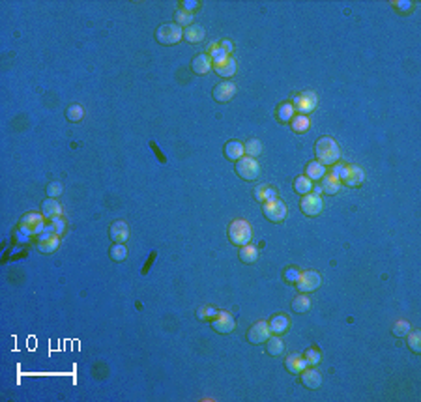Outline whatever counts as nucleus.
<instances>
[{
  "label": "nucleus",
  "instance_id": "obj_30",
  "mask_svg": "<svg viewBox=\"0 0 421 402\" xmlns=\"http://www.w3.org/2000/svg\"><path fill=\"white\" fill-rule=\"evenodd\" d=\"M243 150H246V153L249 158L255 159L262 153V142L258 141V139H249V141L243 144Z\"/></svg>",
  "mask_w": 421,
  "mask_h": 402
},
{
  "label": "nucleus",
  "instance_id": "obj_2",
  "mask_svg": "<svg viewBox=\"0 0 421 402\" xmlns=\"http://www.w3.org/2000/svg\"><path fill=\"white\" fill-rule=\"evenodd\" d=\"M331 174H334L335 178H339L343 184L350 185V187H358V185H361L363 184V180H365V174H363V170H361L360 167L339 163V161L335 163Z\"/></svg>",
  "mask_w": 421,
  "mask_h": 402
},
{
  "label": "nucleus",
  "instance_id": "obj_26",
  "mask_svg": "<svg viewBox=\"0 0 421 402\" xmlns=\"http://www.w3.org/2000/svg\"><path fill=\"white\" fill-rule=\"evenodd\" d=\"M326 174V167H324L322 163H318V161H311V163L305 167V176L309 180H322V176Z\"/></svg>",
  "mask_w": 421,
  "mask_h": 402
},
{
  "label": "nucleus",
  "instance_id": "obj_15",
  "mask_svg": "<svg viewBox=\"0 0 421 402\" xmlns=\"http://www.w3.org/2000/svg\"><path fill=\"white\" fill-rule=\"evenodd\" d=\"M110 239L115 243H126V239L129 238V227H127L126 221H115L110 225Z\"/></svg>",
  "mask_w": 421,
  "mask_h": 402
},
{
  "label": "nucleus",
  "instance_id": "obj_5",
  "mask_svg": "<svg viewBox=\"0 0 421 402\" xmlns=\"http://www.w3.org/2000/svg\"><path fill=\"white\" fill-rule=\"evenodd\" d=\"M19 229L27 236H39L45 230V217L39 213H27L19 221Z\"/></svg>",
  "mask_w": 421,
  "mask_h": 402
},
{
  "label": "nucleus",
  "instance_id": "obj_18",
  "mask_svg": "<svg viewBox=\"0 0 421 402\" xmlns=\"http://www.w3.org/2000/svg\"><path fill=\"white\" fill-rule=\"evenodd\" d=\"M301 382L309 389H318L320 384H322V376H320V372L317 369H305L301 370Z\"/></svg>",
  "mask_w": 421,
  "mask_h": 402
},
{
  "label": "nucleus",
  "instance_id": "obj_45",
  "mask_svg": "<svg viewBox=\"0 0 421 402\" xmlns=\"http://www.w3.org/2000/svg\"><path fill=\"white\" fill-rule=\"evenodd\" d=\"M182 6L186 8V11H193L195 8H198V2H182Z\"/></svg>",
  "mask_w": 421,
  "mask_h": 402
},
{
  "label": "nucleus",
  "instance_id": "obj_19",
  "mask_svg": "<svg viewBox=\"0 0 421 402\" xmlns=\"http://www.w3.org/2000/svg\"><path fill=\"white\" fill-rule=\"evenodd\" d=\"M320 189H322V193H326V195H335V193H339L341 189V180L335 178L334 174H324Z\"/></svg>",
  "mask_w": 421,
  "mask_h": 402
},
{
  "label": "nucleus",
  "instance_id": "obj_4",
  "mask_svg": "<svg viewBox=\"0 0 421 402\" xmlns=\"http://www.w3.org/2000/svg\"><path fill=\"white\" fill-rule=\"evenodd\" d=\"M262 212L268 221H272V223H281V221H284L286 215H289V208H286V204H284L283 200H279V198H272V200L262 202Z\"/></svg>",
  "mask_w": 421,
  "mask_h": 402
},
{
  "label": "nucleus",
  "instance_id": "obj_8",
  "mask_svg": "<svg viewBox=\"0 0 421 402\" xmlns=\"http://www.w3.org/2000/svg\"><path fill=\"white\" fill-rule=\"evenodd\" d=\"M36 245H38V249L41 251V253H47V255H49V253H55V251L58 249V245H60V236L51 229L49 225V227L38 236V243Z\"/></svg>",
  "mask_w": 421,
  "mask_h": 402
},
{
  "label": "nucleus",
  "instance_id": "obj_38",
  "mask_svg": "<svg viewBox=\"0 0 421 402\" xmlns=\"http://www.w3.org/2000/svg\"><path fill=\"white\" fill-rule=\"evenodd\" d=\"M408 337V346L412 348V352L414 353H421V333L419 331H412L406 335Z\"/></svg>",
  "mask_w": 421,
  "mask_h": 402
},
{
  "label": "nucleus",
  "instance_id": "obj_25",
  "mask_svg": "<svg viewBox=\"0 0 421 402\" xmlns=\"http://www.w3.org/2000/svg\"><path fill=\"white\" fill-rule=\"evenodd\" d=\"M255 198H257L258 202L272 200V198H277V191L274 189V185L262 184V185H258L257 189H255Z\"/></svg>",
  "mask_w": 421,
  "mask_h": 402
},
{
  "label": "nucleus",
  "instance_id": "obj_24",
  "mask_svg": "<svg viewBox=\"0 0 421 402\" xmlns=\"http://www.w3.org/2000/svg\"><path fill=\"white\" fill-rule=\"evenodd\" d=\"M204 36H206V30H204L201 25H191V27H187L186 30H184V38H186L189 43H198V41H203Z\"/></svg>",
  "mask_w": 421,
  "mask_h": 402
},
{
  "label": "nucleus",
  "instance_id": "obj_41",
  "mask_svg": "<svg viewBox=\"0 0 421 402\" xmlns=\"http://www.w3.org/2000/svg\"><path fill=\"white\" fill-rule=\"evenodd\" d=\"M45 191H47V196H49V198H55V196L62 195L64 185H62L60 182H53V184H49L47 187H45Z\"/></svg>",
  "mask_w": 421,
  "mask_h": 402
},
{
  "label": "nucleus",
  "instance_id": "obj_7",
  "mask_svg": "<svg viewBox=\"0 0 421 402\" xmlns=\"http://www.w3.org/2000/svg\"><path fill=\"white\" fill-rule=\"evenodd\" d=\"M236 174H238L241 180L253 182V180H257L258 174H260V165L257 163V159L241 158L236 161Z\"/></svg>",
  "mask_w": 421,
  "mask_h": 402
},
{
  "label": "nucleus",
  "instance_id": "obj_42",
  "mask_svg": "<svg viewBox=\"0 0 421 402\" xmlns=\"http://www.w3.org/2000/svg\"><path fill=\"white\" fill-rule=\"evenodd\" d=\"M49 225H51V229L55 230L58 236H62V232H64V229H66V223H64V219L58 215V217H53V219H49Z\"/></svg>",
  "mask_w": 421,
  "mask_h": 402
},
{
  "label": "nucleus",
  "instance_id": "obj_32",
  "mask_svg": "<svg viewBox=\"0 0 421 402\" xmlns=\"http://www.w3.org/2000/svg\"><path fill=\"white\" fill-rule=\"evenodd\" d=\"M294 107H292V103H281L279 107H277V120L279 122H283V124H286V122H290V120L294 118Z\"/></svg>",
  "mask_w": 421,
  "mask_h": 402
},
{
  "label": "nucleus",
  "instance_id": "obj_33",
  "mask_svg": "<svg viewBox=\"0 0 421 402\" xmlns=\"http://www.w3.org/2000/svg\"><path fill=\"white\" fill-rule=\"evenodd\" d=\"M283 350H284V344L279 337H268V341H266V352H268L270 355H281Z\"/></svg>",
  "mask_w": 421,
  "mask_h": 402
},
{
  "label": "nucleus",
  "instance_id": "obj_6",
  "mask_svg": "<svg viewBox=\"0 0 421 402\" xmlns=\"http://www.w3.org/2000/svg\"><path fill=\"white\" fill-rule=\"evenodd\" d=\"M156 38L161 45H174L178 41H182L184 38V32H182V27L174 25V23H169V25H161L156 32Z\"/></svg>",
  "mask_w": 421,
  "mask_h": 402
},
{
  "label": "nucleus",
  "instance_id": "obj_17",
  "mask_svg": "<svg viewBox=\"0 0 421 402\" xmlns=\"http://www.w3.org/2000/svg\"><path fill=\"white\" fill-rule=\"evenodd\" d=\"M270 333L274 335H283L286 329L290 327V318L286 315H275L272 316V320L268 322Z\"/></svg>",
  "mask_w": 421,
  "mask_h": 402
},
{
  "label": "nucleus",
  "instance_id": "obj_44",
  "mask_svg": "<svg viewBox=\"0 0 421 402\" xmlns=\"http://www.w3.org/2000/svg\"><path fill=\"white\" fill-rule=\"evenodd\" d=\"M219 45H221V49H223L225 53H227V55H229V53H232V49H234V45L230 43L229 39H223V41H221Z\"/></svg>",
  "mask_w": 421,
  "mask_h": 402
},
{
  "label": "nucleus",
  "instance_id": "obj_36",
  "mask_svg": "<svg viewBox=\"0 0 421 402\" xmlns=\"http://www.w3.org/2000/svg\"><path fill=\"white\" fill-rule=\"evenodd\" d=\"M174 19H176V25H178V27H191L193 13L191 11H186V10H178L174 13Z\"/></svg>",
  "mask_w": 421,
  "mask_h": 402
},
{
  "label": "nucleus",
  "instance_id": "obj_21",
  "mask_svg": "<svg viewBox=\"0 0 421 402\" xmlns=\"http://www.w3.org/2000/svg\"><path fill=\"white\" fill-rule=\"evenodd\" d=\"M191 70L197 73V75H204L212 70V58L208 55H198L193 58L191 62Z\"/></svg>",
  "mask_w": 421,
  "mask_h": 402
},
{
  "label": "nucleus",
  "instance_id": "obj_13",
  "mask_svg": "<svg viewBox=\"0 0 421 402\" xmlns=\"http://www.w3.org/2000/svg\"><path fill=\"white\" fill-rule=\"evenodd\" d=\"M212 326H213V329L219 333H230L232 329H234L236 322L227 310H219L217 315L212 318Z\"/></svg>",
  "mask_w": 421,
  "mask_h": 402
},
{
  "label": "nucleus",
  "instance_id": "obj_22",
  "mask_svg": "<svg viewBox=\"0 0 421 402\" xmlns=\"http://www.w3.org/2000/svg\"><path fill=\"white\" fill-rule=\"evenodd\" d=\"M41 215H43L45 219L58 217V215H62V206L55 198H47V200L41 204Z\"/></svg>",
  "mask_w": 421,
  "mask_h": 402
},
{
  "label": "nucleus",
  "instance_id": "obj_31",
  "mask_svg": "<svg viewBox=\"0 0 421 402\" xmlns=\"http://www.w3.org/2000/svg\"><path fill=\"white\" fill-rule=\"evenodd\" d=\"M309 309H311V299L307 298L305 294L296 296L294 301H292V310L294 312H307Z\"/></svg>",
  "mask_w": 421,
  "mask_h": 402
},
{
  "label": "nucleus",
  "instance_id": "obj_11",
  "mask_svg": "<svg viewBox=\"0 0 421 402\" xmlns=\"http://www.w3.org/2000/svg\"><path fill=\"white\" fill-rule=\"evenodd\" d=\"M300 208L305 215L315 217V215H318V213L324 210V202L318 195L309 193V195H303V198H301V202H300Z\"/></svg>",
  "mask_w": 421,
  "mask_h": 402
},
{
  "label": "nucleus",
  "instance_id": "obj_40",
  "mask_svg": "<svg viewBox=\"0 0 421 402\" xmlns=\"http://www.w3.org/2000/svg\"><path fill=\"white\" fill-rule=\"evenodd\" d=\"M303 358H305L307 365H311V367H317V365L320 363V352H318L317 348H309Z\"/></svg>",
  "mask_w": 421,
  "mask_h": 402
},
{
  "label": "nucleus",
  "instance_id": "obj_14",
  "mask_svg": "<svg viewBox=\"0 0 421 402\" xmlns=\"http://www.w3.org/2000/svg\"><path fill=\"white\" fill-rule=\"evenodd\" d=\"M236 94V84L234 82H219L217 86L213 88V99L215 101H219V103H229L230 99L234 98Z\"/></svg>",
  "mask_w": 421,
  "mask_h": 402
},
{
  "label": "nucleus",
  "instance_id": "obj_10",
  "mask_svg": "<svg viewBox=\"0 0 421 402\" xmlns=\"http://www.w3.org/2000/svg\"><path fill=\"white\" fill-rule=\"evenodd\" d=\"M317 103H318L317 94L303 92L296 96L294 101H292V107H294V110H298L300 115H307V113H311V110L317 107Z\"/></svg>",
  "mask_w": 421,
  "mask_h": 402
},
{
  "label": "nucleus",
  "instance_id": "obj_35",
  "mask_svg": "<svg viewBox=\"0 0 421 402\" xmlns=\"http://www.w3.org/2000/svg\"><path fill=\"white\" fill-rule=\"evenodd\" d=\"M110 258L115 262H124L127 258V247L124 243H115L110 247Z\"/></svg>",
  "mask_w": 421,
  "mask_h": 402
},
{
  "label": "nucleus",
  "instance_id": "obj_16",
  "mask_svg": "<svg viewBox=\"0 0 421 402\" xmlns=\"http://www.w3.org/2000/svg\"><path fill=\"white\" fill-rule=\"evenodd\" d=\"M284 367L292 374H301V370H305L309 365H307L305 358L301 353H290L289 358L284 359Z\"/></svg>",
  "mask_w": 421,
  "mask_h": 402
},
{
  "label": "nucleus",
  "instance_id": "obj_37",
  "mask_svg": "<svg viewBox=\"0 0 421 402\" xmlns=\"http://www.w3.org/2000/svg\"><path fill=\"white\" fill-rule=\"evenodd\" d=\"M82 116H84V109H82L81 105H70L66 110V118L70 120V122H79V120H82Z\"/></svg>",
  "mask_w": 421,
  "mask_h": 402
},
{
  "label": "nucleus",
  "instance_id": "obj_39",
  "mask_svg": "<svg viewBox=\"0 0 421 402\" xmlns=\"http://www.w3.org/2000/svg\"><path fill=\"white\" fill-rule=\"evenodd\" d=\"M410 322H406V320H399L397 324L393 326V335L395 337H406L408 333H410Z\"/></svg>",
  "mask_w": 421,
  "mask_h": 402
},
{
  "label": "nucleus",
  "instance_id": "obj_27",
  "mask_svg": "<svg viewBox=\"0 0 421 402\" xmlns=\"http://www.w3.org/2000/svg\"><path fill=\"white\" fill-rule=\"evenodd\" d=\"M258 258V249L257 247H253V245H241L240 247V260L246 262V264H253V262H257Z\"/></svg>",
  "mask_w": 421,
  "mask_h": 402
},
{
  "label": "nucleus",
  "instance_id": "obj_43",
  "mask_svg": "<svg viewBox=\"0 0 421 402\" xmlns=\"http://www.w3.org/2000/svg\"><path fill=\"white\" fill-rule=\"evenodd\" d=\"M298 277H300V270H298V267H289V270L284 272V279H286V283H294L296 284Z\"/></svg>",
  "mask_w": 421,
  "mask_h": 402
},
{
  "label": "nucleus",
  "instance_id": "obj_23",
  "mask_svg": "<svg viewBox=\"0 0 421 402\" xmlns=\"http://www.w3.org/2000/svg\"><path fill=\"white\" fill-rule=\"evenodd\" d=\"M213 70H215V73L221 77H225V79H229V77H232L236 73V60L234 58H227L223 60L221 64H215L213 65Z\"/></svg>",
  "mask_w": 421,
  "mask_h": 402
},
{
  "label": "nucleus",
  "instance_id": "obj_9",
  "mask_svg": "<svg viewBox=\"0 0 421 402\" xmlns=\"http://www.w3.org/2000/svg\"><path fill=\"white\" fill-rule=\"evenodd\" d=\"M322 283V277L318 272H300V277L296 281V286L300 292H315Z\"/></svg>",
  "mask_w": 421,
  "mask_h": 402
},
{
  "label": "nucleus",
  "instance_id": "obj_12",
  "mask_svg": "<svg viewBox=\"0 0 421 402\" xmlns=\"http://www.w3.org/2000/svg\"><path fill=\"white\" fill-rule=\"evenodd\" d=\"M270 335H272V333H270L268 322L258 320L257 324H253V326L249 327V331H247V341H249L251 344H262L268 341Z\"/></svg>",
  "mask_w": 421,
  "mask_h": 402
},
{
  "label": "nucleus",
  "instance_id": "obj_28",
  "mask_svg": "<svg viewBox=\"0 0 421 402\" xmlns=\"http://www.w3.org/2000/svg\"><path fill=\"white\" fill-rule=\"evenodd\" d=\"M208 56L212 58V64L215 65V64H221L223 60H227L229 58V55L225 53L223 49H221V45L219 43H210L208 45Z\"/></svg>",
  "mask_w": 421,
  "mask_h": 402
},
{
  "label": "nucleus",
  "instance_id": "obj_1",
  "mask_svg": "<svg viewBox=\"0 0 421 402\" xmlns=\"http://www.w3.org/2000/svg\"><path fill=\"white\" fill-rule=\"evenodd\" d=\"M315 153H317V161L326 165H335L341 158L339 144L331 139V137H320L315 144Z\"/></svg>",
  "mask_w": 421,
  "mask_h": 402
},
{
  "label": "nucleus",
  "instance_id": "obj_34",
  "mask_svg": "<svg viewBox=\"0 0 421 402\" xmlns=\"http://www.w3.org/2000/svg\"><path fill=\"white\" fill-rule=\"evenodd\" d=\"M290 125H292V129H294L296 133H305V131L309 129V118H307L305 115H298L290 120Z\"/></svg>",
  "mask_w": 421,
  "mask_h": 402
},
{
  "label": "nucleus",
  "instance_id": "obj_29",
  "mask_svg": "<svg viewBox=\"0 0 421 402\" xmlns=\"http://www.w3.org/2000/svg\"><path fill=\"white\" fill-rule=\"evenodd\" d=\"M294 191L298 195H309L313 191V182L307 176H298L294 180Z\"/></svg>",
  "mask_w": 421,
  "mask_h": 402
},
{
  "label": "nucleus",
  "instance_id": "obj_20",
  "mask_svg": "<svg viewBox=\"0 0 421 402\" xmlns=\"http://www.w3.org/2000/svg\"><path fill=\"white\" fill-rule=\"evenodd\" d=\"M243 153H246V150H243V144H241L240 141L227 142V146H225V158L227 159H230V161H238V159L243 158Z\"/></svg>",
  "mask_w": 421,
  "mask_h": 402
},
{
  "label": "nucleus",
  "instance_id": "obj_3",
  "mask_svg": "<svg viewBox=\"0 0 421 402\" xmlns=\"http://www.w3.org/2000/svg\"><path fill=\"white\" fill-rule=\"evenodd\" d=\"M251 225L247 223L246 219H236V221H232L229 227V238L230 241L234 245H238V247H241V245H247L249 241H251Z\"/></svg>",
  "mask_w": 421,
  "mask_h": 402
}]
</instances>
